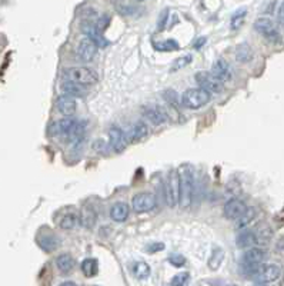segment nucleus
<instances>
[{
	"label": "nucleus",
	"mask_w": 284,
	"mask_h": 286,
	"mask_svg": "<svg viewBox=\"0 0 284 286\" xmlns=\"http://www.w3.org/2000/svg\"><path fill=\"white\" fill-rule=\"evenodd\" d=\"M63 78L74 83H79L82 86H90L97 82V73L86 66H76V67H67L63 70Z\"/></svg>",
	"instance_id": "1"
},
{
	"label": "nucleus",
	"mask_w": 284,
	"mask_h": 286,
	"mask_svg": "<svg viewBox=\"0 0 284 286\" xmlns=\"http://www.w3.org/2000/svg\"><path fill=\"white\" fill-rule=\"evenodd\" d=\"M212 99V93L207 92L201 88H193L187 89L182 95V104L187 109L191 111H197L200 108H203L206 104L210 102Z\"/></svg>",
	"instance_id": "2"
},
{
	"label": "nucleus",
	"mask_w": 284,
	"mask_h": 286,
	"mask_svg": "<svg viewBox=\"0 0 284 286\" xmlns=\"http://www.w3.org/2000/svg\"><path fill=\"white\" fill-rule=\"evenodd\" d=\"M193 191H194V177L193 172L189 167H183L180 172V206L189 207L193 199Z\"/></svg>",
	"instance_id": "3"
},
{
	"label": "nucleus",
	"mask_w": 284,
	"mask_h": 286,
	"mask_svg": "<svg viewBox=\"0 0 284 286\" xmlns=\"http://www.w3.org/2000/svg\"><path fill=\"white\" fill-rule=\"evenodd\" d=\"M254 29L260 33L264 39H267L271 43H280L281 42V33L278 30L277 24L268 19V17H260L254 22Z\"/></svg>",
	"instance_id": "4"
},
{
	"label": "nucleus",
	"mask_w": 284,
	"mask_h": 286,
	"mask_svg": "<svg viewBox=\"0 0 284 286\" xmlns=\"http://www.w3.org/2000/svg\"><path fill=\"white\" fill-rule=\"evenodd\" d=\"M194 80H196V83L198 85V88L205 89V90L210 92V93H220V92H223V89H224V83L221 80L217 79L212 72H197L194 75Z\"/></svg>",
	"instance_id": "5"
},
{
	"label": "nucleus",
	"mask_w": 284,
	"mask_h": 286,
	"mask_svg": "<svg viewBox=\"0 0 284 286\" xmlns=\"http://www.w3.org/2000/svg\"><path fill=\"white\" fill-rule=\"evenodd\" d=\"M180 200V172L176 169L169 173L166 183V202L170 207L176 206Z\"/></svg>",
	"instance_id": "6"
},
{
	"label": "nucleus",
	"mask_w": 284,
	"mask_h": 286,
	"mask_svg": "<svg viewBox=\"0 0 284 286\" xmlns=\"http://www.w3.org/2000/svg\"><path fill=\"white\" fill-rule=\"evenodd\" d=\"M157 205L156 202V196L151 192H142L134 195L133 200H132V207L136 213H146V212H151Z\"/></svg>",
	"instance_id": "7"
},
{
	"label": "nucleus",
	"mask_w": 284,
	"mask_h": 286,
	"mask_svg": "<svg viewBox=\"0 0 284 286\" xmlns=\"http://www.w3.org/2000/svg\"><path fill=\"white\" fill-rule=\"evenodd\" d=\"M280 276H281V268L278 265H274V263H267V265L261 263L257 273H256V278L261 283L276 282Z\"/></svg>",
	"instance_id": "8"
},
{
	"label": "nucleus",
	"mask_w": 284,
	"mask_h": 286,
	"mask_svg": "<svg viewBox=\"0 0 284 286\" xmlns=\"http://www.w3.org/2000/svg\"><path fill=\"white\" fill-rule=\"evenodd\" d=\"M246 210H247V206H246L245 202L237 198L229 199L224 203V207H223V213L230 221H237L241 214L245 213Z\"/></svg>",
	"instance_id": "9"
},
{
	"label": "nucleus",
	"mask_w": 284,
	"mask_h": 286,
	"mask_svg": "<svg viewBox=\"0 0 284 286\" xmlns=\"http://www.w3.org/2000/svg\"><path fill=\"white\" fill-rule=\"evenodd\" d=\"M109 142L110 146L113 148V151L121 153L126 151L127 148V137L126 133L117 126H111L109 129Z\"/></svg>",
	"instance_id": "10"
},
{
	"label": "nucleus",
	"mask_w": 284,
	"mask_h": 286,
	"mask_svg": "<svg viewBox=\"0 0 284 286\" xmlns=\"http://www.w3.org/2000/svg\"><path fill=\"white\" fill-rule=\"evenodd\" d=\"M56 222H57V225L62 229L69 231V229H73V228L77 226V223H79V213L73 207H66L63 212L59 214V218L56 219Z\"/></svg>",
	"instance_id": "11"
},
{
	"label": "nucleus",
	"mask_w": 284,
	"mask_h": 286,
	"mask_svg": "<svg viewBox=\"0 0 284 286\" xmlns=\"http://www.w3.org/2000/svg\"><path fill=\"white\" fill-rule=\"evenodd\" d=\"M267 258V252L259 246L249 247L243 255V265H249V266H257L264 262V259Z\"/></svg>",
	"instance_id": "12"
},
{
	"label": "nucleus",
	"mask_w": 284,
	"mask_h": 286,
	"mask_svg": "<svg viewBox=\"0 0 284 286\" xmlns=\"http://www.w3.org/2000/svg\"><path fill=\"white\" fill-rule=\"evenodd\" d=\"M96 53H97V45L93 40L83 39L77 46V57L82 62H92L95 59Z\"/></svg>",
	"instance_id": "13"
},
{
	"label": "nucleus",
	"mask_w": 284,
	"mask_h": 286,
	"mask_svg": "<svg viewBox=\"0 0 284 286\" xmlns=\"http://www.w3.org/2000/svg\"><path fill=\"white\" fill-rule=\"evenodd\" d=\"M143 116L146 118L147 122H150L151 125H154V126L163 125L169 120L166 112L163 111L160 106H147V108H144Z\"/></svg>",
	"instance_id": "14"
},
{
	"label": "nucleus",
	"mask_w": 284,
	"mask_h": 286,
	"mask_svg": "<svg viewBox=\"0 0 284 286\" xmlns=\"http://www.w3.org/2000/svg\"><path fill=\"white\" fill-rule=\"evenodd\" d=\"M212 73L219 80H221L223 83L224 82H229L233 78V73L230 69V64L227 63V60H224L223 57L217 59L212 66Z\"/></svg>",
	"instance_id": "15"
},
{
	"label": "nucleus",
	"mask_w": 284,
	"mask_h": 286,
	"mask_svg": "<svg viewBox=\"0 0 284 286\" xmlns=\"http://www.w3.org/2000/svg\"><path fill=\"white\" fill-rule=\"evenodd\" d=\"M83 32L86 33V36L90 40H93L97 48H106L109 45V42L106 40V38L103 36V32H100L95 23H85L83 24Z\"/></svg>",
	"instance_id": "16"
},
{
	"label": "nucleus",
	"mask_w": 284,
	"mask_h": 286,
	"mask_svg": "<svg viewBox=\"0 0 284 286\" xmlns=\"http://www.w3.org/2000/svg\"><path fill=\"white\" fill-rule=\"evenodd\" d=\"M130 214V207L125 202H116L110 209V218L114 222H125Z\"/></svg>",
	"instance_id": "17"
},
{
	"label": "nucleus",
	"mask_w": 284,
	"mask_h": 286,
	"mask_svg": "<svg viewBox=\"0 0 284 286\" xmlns=\"http://www.w3.org/2000/svg\"><path fill=\"white\" fill-rule=\"evenodd\" d=\"M57 109L64 116H71L76 112V109H77V103H76V100H74L73 96H60L57 99Z\"/></svg>",
	"instance_id": "18"
},
{
	"label": "nucleus",
	"mask_w": 284,
	"mask_h": 286,
	"mask_svg": "<svg viewBox=\"0 0 284 286\" xmlns=\"http://www.w3.org/2000/svg\"><path fill=\"white\" fill-rule=\"evenodd\" d=\"M37 243H39V246L43 251L53 252L56 247L59 246V239L52 232H43V233H40L39 238H37Z\"/></svg>",
	"instance_id": "19"
},
{
	"label": "nucleus",
	"mask_w": 284,
	"mask_h": 286,
	"mask_svg": "<svg viewBox=\"0 0 284 286\" xmlns=\"http://www.w3.org/2000/svg\"><path fill=\"white\" fill-rule=\"evenodd\" d=\"M236 245L240 249H249V247H253L254 245H257V242H256V232L250 231V229L241 231L237 235Z\"/></svg>",
	"instance_id": "20"
},
{
	"label": "nucleus",
	"mask_w": 284,
	"mask_h": 286,
	"mask_svg": "<svg viewBox=\"0 0 284 286\" xmlns=\"http://www.w3.org/2000/svg\"><path fill=\"white\" fill-rule=\"evenodd\" d=\"M96 221H97V210L95 209V206L86 205L82 209V223L90 229V228L95 226Z\"/></svg>",
	"instance_id": "21"
},
{
	"label": "nucleus",
	"mask_w": 284,
	"mask_h": 286,
	"mask_svg": "<svg viewBox=\"0 0 284 286\" xmlns=\"http://www.w3.org/2000/svg\"><path fill=\"white\" fill-rule=\"evenodd\" d=\"M254 57V52L253 49L247 45V43H241L238 45L236 49V60L240 63H249L252 62Z\"/></svg>",
	"instance_id": "22"
},
{
	"label": "nucleus",
	"mask_w": 284,
	"mask_h": 286,
	"mask_svg": "<svg viewBox=\"0 0 284 286\" xmlns=\"http://www.w3.org/2000/svg\"><path fill=\"white\" fill-rule=\"evenodd\" d=\"M256 242L257 245H267L268 242L273 238V231L268 225H261L260 228L256 229Z\"/></svg>",
	"instance_id": "23"
},
{
	"label": "nucleus",
	"mask_w": 284,
	"mask_h": 286,
	"mask_svg": "<svg viewBox=\"0 0 284 286\" xmlns=\"http://www.w3.org/2000/svg\"><path fill=\"white\" fill-rule=\"evenodd\" d=\"M56 266L62 273H69L74 266V259L69 254H63L56 258Z\"/></svg>",
	"instance_id": "24"
},
{
	"label": "nucleus",
	"mask_w": 284,
	"mask_h": 286,
	"mask_svg": "<svg viewBox=\"0 0 284 286\" xmlns=\"http://www.w3.org/2000/svg\"><path fill=\"white\" fill-rule=\"evenodd\" d=\"M149 135V126L144 122H137L134 123L133 129H132V140L133 142H140L146 136Z\"/></svg>",
	"instance_id": "25"
},
{
	"label": "nucleus",
	"mask_w": 284,
	"mask_h": 286,
	"mask_svg": "<svg viewBox=\"0 0 284 286\" xmlns=\"http://www.w3.org/2000/svg\"><path fill=\"white\" fill-rule=\"evenodd\" d=\"M83 86L79 85V83H74V82H70V80H66L62 83V90L64 92V95L67 96H73V97H76V96H82L83 95Z\"/></svg>",
	"instance_id": "26"
},
{
	"label": "nucleus",
	"mask_w": 284,
	"mask_h": 286,
	"mask_svg": "<svg viewBox=\"0 0 284 286\" xmlns=\"http://www.w3.org/2000/svg\"><path fill=\"white\" fill-rule=\"evenodd\" d=\"M99 270V265H97V259L93 258H87L82 262V272L86 278H93Z\"/></svg>",
	"instance_id": "27"
},
{
	"label": "nucleus",
	"mask_w": 284,
	"mask_h": 286,
	"mask_svg": "<svg viewBox=\"0 0 284 286\" xmlns=\"http://www.w3.org/2000/svg\"><path fill=\"white\" fill-rule=\"evenodd\" d=\"M254 218H256V209L254 207H247L245 213L236 221V228L237 229H245V228H247V225H250L253 222Z\"/></svg>",
	"instance_id": "28"
},
{
	"label": "nucleus",
	"mask_w": 284,
	"mask_h": 286,
	"mask_svg": "<svg viewBox=\"0 0 284 286\" xmlns=\"http://www.w3.org/2000/svg\"><path fill=\"white\" fill-rule=\"evenodd\" d=\"M223 259H224V251L221 247H214L213 254L209 259V268L212 270H217L220 268Z\"/></svg>",
	"instance_id": "29"
},
{
	"label": "nucleus",
	"mask_w": 284,
	"mask_h": 286,
	"mask_svg": "<svg viewBox=\"0 0 284 286\" xmlns=\"http://www.w3.org/2000/svg\"><path fill=\"white\" fill-rule=\"evenodd\" d=\"M153 46H154V49L158 50V52H174V50H179V49H180L179 43L173 39L165 40V42H156Z\"/></svg>",
	"instance_id": "30"
},
{
	"label": "nucleus",
	"mask_w": 284,
	"mask_h": 286,
	"mask_svg": "<svg viewBox=\"0 0 284 286\" xmlns=\"http://www.w3.org/2000/svg\"><path fill=\"white\" fill-rule=\"evenodd\" d=\"M133 273L137 279H146L150 275V266L146 262H136L133 265Z\"/></svg>",
	"instance_id": "31"
},
{
	"label": "nucleus",
	"mask_w": 284,
	"mask_h": 286,
	"mask_svg": "<svg viewBox=\"0 0 284 286\" xmlns=\"http://www.w3.org/2000/svg\"><path fill=\"white\" fill-rule=\"evenodd\" d=\"M246 13H247V10H246V9H240V10H237L236 13L231 16L230 27H231L233 30H238V29L243 26V23H245Z\"/></svg>",
	"instance_id": "32"
},
{
	"label": "nucleus",
	"mask_w": 284,
	"mask_h": 286,
	"mask_svg": "<svg viewBox=\"0 0 284 286\" xmlns=\"http://www.w3.org/2000/svg\"><path fill=\"white\" fill-rule=\"evenodd\" d=\"M189 280V273L187 272H182V273H177L174 275L172 280H170V285L172 286H184V283Z\"/></svg>",
	"instance_id": "33"
},
{
	"label": "nucleus",
	"mask_w": 284,
	"mask_h": 286,
	"mask_svg": "<svg viewBox=\"0 0 284 286\" xmlns=\"http://www.w3.org/2000/svg\"><path fill=\"white\" fill-rule=\"evenodd\" d=\"M190 62H191V56H184V57H179V59H176L173 63V67H172V72L183 69V67H184V66H187Z\"/></svg>",
	"instance_id": "34"
},
{
	"label": "nucleus",
	"mask_w": 284,
	"mask_h": 286,
	"mask_svg": "<svg viewBox=\"0 0 284 286\" xmlns=\"http://www.w3.org/2000/svg\"><path fill=\"white\" fill-rule=\"evenodd\" d=\"M163 97L166 99L169 103L173 104V106H177V104L182 102V100H179V97H177V93H176L174 90H172V89L166 90V92L163 93Z\"/></svg>",
	"instance_id": "35"
},
{
	"label": "nucleus",
	"mask_w": 284,
	"mask_h": 286,
	"mask_svg": "<svg viewBox=\"0 0 284 286\" xmlns=\"http://www.w3.org/2000/svg\"><path fill=\"white\" fill-rule=\"evenodd\" d=\"M93 23H95V26L100 32H103V30L109 26V23H110V16H109V15H103V16L99 17Z\"/></svg>",
	"instance_id": "36"
},
{
	"label": "nucleus",
	"mask_w": 284,
	"mask_h": 286,
	"mask_svg": "<svg viewBox=\"0 0 284 286\" xmlns=\"http://www.w3.org/2000/svg\"><path fill=\"white\" fill-rule=\"evenodd\" d=\"M169 262L172 263L173 266H176V268H180V266H183L186 263V258L182 256V255H174V256L169 258Z\"/></svg>",
	"instance_id": "37"
},
{
	"label": "nucleus",
	"mask_w": 284,
	"mask_h": 286,
	"mask_svg": "<svg viewBox=\"0 0 284 286\" xmlns=\"http://www.w3.org/2000/svg\"><path fill=\"white\" fill-rule=\"evenodd\" d=\"M165 249V243H151L149 246H146V252H149V254H156V252H160V251H163Z\"/></svg>",
	"instance_id": "38"
},
{
	"label": "nucleus",
	"mask_w": 284,
	"mask_h": 286,
	"mask_svg": "<svg viewBox=\"0 0 284 286\" xmlns=\"http://www.w3.org/2000/svg\"><path fill=\"white\" fill-rule=\"evenodd\" d=\"M277 19H278V22L281 24H284V2L280 5V8H278V12H277Z\"/></svg>",
	"instance_id": "39"
},
{
	"label": "nucleus",
	"mask_w": 284,
	"mask_h": 286,
	"mask_svg": "<svg viewBox=\"0 0 284 286\" xmlns=\"http://www.w3.org/2000/svg\"><path fill=\"white\" fill-rule=\"evenodd\" d=\"M194 43H196V45H194V48H196V49H200V48H201V46H205L206 38H200V39L196 40Z\"/></svg>",
	"instance_id": "40"
},
{
	"label": "nucleus",
	"mask_w": 284,
	"mask_h": 286,
	"mask_svg": "<svg viewBox=\"0 0 284 286\" xmlns=\"http://www.w3.org/2000/svg\"><path fill=\"white\" fill-rule=\"evenodd\" d=\"M60 286H77L74 282H70V280H67V282H63Z\"/></svg>",
	"instance_id": "41"
},
{
	"label": "nucleus",
	"mask_w": 284,
	"mask_h": 286,
	"mask_svg": "<svg viewBox=\"0 0 284 286\" xmlns=\"http://www.w3.org/2000/svg\"><path fill=\"white\" fill-rule=\"evenodd\" d=\"M134 2H146V0H134Z\"/></svg>",
	"instance_id": "42"
}]
</instances>
